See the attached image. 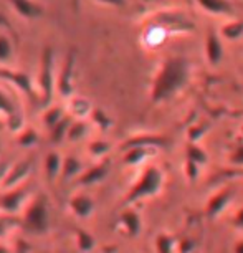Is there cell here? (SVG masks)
I'll use <instances>...</instances> for the list:
<instances>
[{
  "mask_svg": "<svg viewBox=\"0 0 243 253\" xmlns=\"http://www.w3.org/2000/svg\"><path fill=\"white\" fill-rule=\"evenodd\" d=\"M38 142V134L33 127H25L18 136V144L22 147H32Z\"/></svg>",
  "mask_w": 243,
  "mask_h": 253,
  "instance_id": "f546056e",
  "label": "cell"
},
{
  "mask_svg": "<svg viewBox=\"0 0 243 253\" xmlns=\"http://www.w3.org/2000/svg\"><path fill=\"white\" fill-rule=\"evenodd\" d=\"M86 132H88V124L80 119V121H75L73 124H71L68 137H66V139L68 141H80L86 136Z\"/></svg>",
  "mask_w": 243,
  "mask_h": 253,
  "instance_id": "83f0119b",
  "label": "cell"
},
{
  "mask_svg": "<svg viewBox=\"0 0 243 253\" xmlns=\"http://www.w3.org/2000/svg\"><path fill=\"white\" fill-rule=\"evenodd\" d=\"M12 42L5 35H0V61H8L12 56Z\"/></svg>",
  "mask_w": 243,
  "mask_h": 253,
  "instance_id": "1f68e13d",
  "label": "cell"
},
{
  "mask_svg": "<svg viewBox=\"0 0 243 253\" xmlns=\"http://www.w3.org/2000/svg\"><path fill=\"white\" fill-rule=\"evenodd\" d=\"M233 253H243V240H238L233 247Z\"/></svg>",
  "mask_w": 243,
  "mask_h": 253,
  "instance_id": "60d3db41",
  "label": "cell"
},
{
  "mask_svg": "<svg viewBox=\"0 0 243 253\" xmlns=\"http://www.w3.org/2000/svg\"><path fill=\"white\" fill-rule=\"evenodd\" d=\"M32 174V162L30 161H18L17 164H13L8 170L5 180H3L2 187L5 190H12L20 187V184H23L28 179V175Z\"/></svg>",
  "mask_w": 243,
  "mask_h": 253,
  "instance_id": "5b68a950",
  "label": "cell"
},
{
  "mask_svg": "<svg viewBox=\"0 0 243 253\" xmlns=\"http://www.w3.org/2000/svg\"><path fill=\"white\" fill-rule=\"evenodd\" d=\"M205 127L203 126H194L189 129V137H190V142H197L200 137H202L203 134H205Z\"/></svg>",
  "mask_w": 243,
  "mask_h": 253,
  "instance_id": "e575fe53",
  "label": "cell"
},
{
  "mask_svg": "<svg viewBox=\"0 0 243 253\" xmlns=\"http://www.w3.org/2000/svg\"><path fill=\"white\" fill-rule=\"evenodd\" d=\"M177 252L179 253H195V245L190 238H182L177 242Z\"/></svg>",
  "mask_w": 243,
  "mask_h": 253,
  "instance_id": "836d02e7",
  "label": "cell"
},
{
  "mask_svg": "<svg viewBox=\"0 0 243 253\" xmlns=\"http://www.w3.org/2000/svg\"><path fill=\"white\" fill-rule=\"evenodd\" d=\"M61 169H63V157H61L56 151H51L46 154L45 157V174H46V179L50 182L61 175Z\"/></svg>",
  "mask_w": 243,
  "mask_h": 253,
  "instance_id": "ac0fdd59",
  "label": "cell"
},
{
  "mask_svg": "<svg viewBox=\"0 0 243 253\" xmlns=\"http://www.w3.org/2000/svg\"><path fill=\"white\" fill-rule=\"evenodd\" d=\"M98 2L109 3V5H114V7H122L126 3V0H98Z\"/></svg>",
  "mask_w": 243,
  "mask_h": 253,
  "instance_id": "ab89813d",
  "label": "cell"
},
{
  "mask_svg": "<svg viewBox=\"0 0 243 253\" xmlns=\"http://www.w3.org/2000/svg\"><path fill=\"white\" fill-rule=\"evenodd\" d=\"M177 250V242L172 235L165 232H161L156 237V252L157 253H175Z\"/></svg>",
  "mask_w": 243,
  "mask_h": 253,
  "instance_id": "7402d4cb",
  "label": "cell"
},
{
  "mask_svg": "<svg viewBox=\"0 0 243 253\" xmlns=\"http://www.w3.org/2000/svg\"><path fill=\"white\" fill-rule=\"evenodd\" d=\"M88 151H89V154L94 156V157H103V156H106L109 151H111V144H109L108 141L96 139V141L89 142Z\"/></svg>",
  "mask_w": 243,
  "mask_h": 253,
  "instance_id": "f1b7e54d",
  "label": "cell"
},
{
  "mask_svg": "<svg viewBox=\"0 0 243 253\" xmlns=\"http://www.w3.org/2000/svg\"><path fill=\"white\" fill-rule=\"evenodd\" d=\"M156 152L154 147H132V149L124 151L122 162L126 166H139L142 164L147 157H151Z\"/></svg>",
  "mask_w": 243,
  "mask_h": 253,
  "instance_id": "e0dca14e",
  "label": "cell"
},
{
  "mask_svg": "<svg viewBox=\"0 0 243 253\" xmlns=\"http://www.w3.org/2000/svg\"><path fill=\"white\" fill-rule=\"evenodd\" d=\"M205 53H207V60L210 65H218L223 58V46H222L220 37L213 30L208 32V35H207Z\"/></svg>",
  "mask_w": 243,
  "mask_h": 253,
  "instance_id": "5bb4252c",
  "label": "cell"
},
{
  "mask_svg": "<svg viewBox=\"0 0 243 253\" xmlns=\"http://www.w3.org/2000/svg\"><path fill=\"white\" fill-rule=\"evenodd\" d=\"M65 116H66V114H65L63 106H60V104H55V106L46 108L45 116H43V123H45V126L51 131Z\"/></svg>",
  "mask_w": 243,
  "mask_h": 253,
  "instance_id": "603a6c76",
  "label": "cell"
},
{
  "mask_svg": "<svg viewBox=\"0 0 243 253\" xmlns=\"http://www.w3.org/2000/svg\"><path fill=\"white\" fill-rule=\"evenodd\" d=\"M10 164H8L7 161H0V185L3 184V180H5L8 170H10Z\"/></svg>",
  "mask_w": 243,
  "mask_h": 253,
  "instance_id": "8d00e7d4",
  "label": "cell"
},
{
  "mask_svg": "<svg viewBox=\"0 0 243 253\" xmlns=\"http://www.w3.org/2000/svg\"><path fill=\"white\" fill-rule=\"evenodd\" d=\"M169 139L159 134H137L134 137H129L124 144H121V151L132 149V147H161L167 146Z\"/></svg>",
  "mask_w": 243,
  "mask_h": 253,
  "instance_id": "30bf717a",
  "label": "cell"
},
{
  "mask_svg": "<svg viewBox=\"0 0 243 253\" xmlns=\"http://www.w3.org/2000/svg\"><path fill=\"white\" fill-rule=\"evenodd\" d=\"M91 118H93V123L96 124L101 131H106V129H109V127L113 126L111 118H109L104 111H101V109H93Z\"/></svg>",
  "mask_w": 243,
  "mask_h": 253,
  "instance_id": "4dcf8cb0",
  "label": "cell"
},
{
  "mask_svg": "<svg viewBox=\"0 0 243 253\" xmlns=\"http://www.w3.org/2000/svg\"><path fill=\"white\" fill-rule=\"evenodd\" d=\"M233 225L238 228H243V207L238 210L235 213V217H233Z\"/></svg>",
  "mask_w": 243,
  "mask_h": 253,
  "instance_id": "74e56055",
  "label": "cell"
},
{
  "mask_svg": "<svg viewBox=\"0 0 243 253\" xmlns=\"http://www.w3.org/2000/svg\"><path fill=\"white\" fill-rule=\"evenodd\" d=\"M109 172V161L104 159L101 162H98V164H94L93 167H89V169L84 172L83 175L80 177L78 182L81 185H93V184H98L101 182V180L106 177Z\"/></svg>",
  "mask_w": 243,
  "mask_h": 253,
  "instance_id": "4fadbf2b",
  "label": "cell"
},
{
  "mask_svg": "<svg viewBox=\"0 0 243 253\" xmlns=\"http://www.w3.org/2000/svg\"><path fill=\"white\" fill-rule=\"evenodd\" d=\"M70 209L76 217L88 218L94 212V200L89 195L78 194L70 199Z\"/></svg>",
  "mask_w": 243,
  "mask_h": 253,
  "instance_id": "8fae6325",
  "label": "cell"
},
{
  "mask_svg": "<svg viewBox=\"0 0 243 253\" xmlns=\"http://www.w3.org/2000/svg\"><path fill=\"white\" fill-rule=\"evenodd\" d=\"M71 124H73V121H71V118H70V116H65V118L61 119V121L53 127V129L50 131L51 141H53L55 144H58V142L63 141L65 137H68V132H70Z\"/></svg>",
  "mask_w": 243,
  "mask_h": 253,
  "instance_id": "cb8c5ba5",
  "label": "cell"
},
{
  "mask_svg": "<svg viewBox=\"0 0 243 253\" xmlns=\"http://www.w3.org/2000/svg\"><path fill=\"white\" fill-rule=\"evenodd\" d=\"M73 68H75V53L70 51L66 55L65 65L58 75V81H56V89H58L60 96L68 98L73 94Z\"/></svg>",
  "mask_w": 243,
  "mask_h": 253,
  "instance_id": "8992f818",
  "label": "cell"
},
{
  "mask_svg": "<svg viewBox=\"0 0 243 253\" xmlns=\"http://www.w3.org/2000/svg\"><path fill=\"white\" fill-rule=\"evenodd\" d=\"M222 37H225L227 40H237L243 35V20L242 22H232L222 27Z\"/></svg>",
  "mask_w": 243,
  "mask_h": 253,
  "instance_id": "4316f807",
  "label": "cell"
},
{
  "mask_svg": "<svg viewBox=\"0 0 243 253\" xmlns=\"http://www.w3.org/2000/svg\"><path fill=\"white\" fill-rule=\"evenodd\" d=\"M0 253H10V252H8V248H7V247L0 245Z\"/></svg>",
  "mask_w": 243,
  "mask_h": 253,
  "instance_id": "b9f144b4",
  "label": "cell"
},
{
  "mask_svg": "<svg viewBox=\"0 0 243 253\" xmlns=\"http://www.w3.org/2000/svg\"><path fill=\"white\" fill-rule=\"evenodd\" d=\"M199 164H195L192 161H185V166H184V172H185V177H187L190 182H195L199 179V174H200V169H199Z\"/></svg>",
  "mask_w": 243,
  "mask_h": 253,
  "instance_id": "d6a6232c",
  "label": "cell"
},
{
  "mask_svg": "<svg viewBox=\"0 0 243 253\" xmlns=\"http://www.w3.org/2000/svg\"><path fill=\"white\" fill-rule=\"evenodd\" d=\"M230 164L233 166H243V144H240L230 156Z\"/></svg>",
  "mask_w": 243,
  "mask_h": 253,
  "instance_id": "d590c367",
  "label": "cell"
},
{
  "mask_svg": "<svg viewBox=\"0 0 243 253\" xmlns=\"http://www.w3.org/2000/svg\"><path fill=\"white\" fill-rule=\"evenodd\" d=\"M53 50L45 48L43 56H41V70H40V91H41V106L50 108L51 101H53V93H55V73H53Z\"/></svg>",
  "mask_w": 243,
  "mask_h": 253,
  "instance_id": "3957f363",
  "label": "cell"
},
{
  "mask_svg": "<svg viewBox=\"0 0 243 253\" xmlns=\"http://www.w3.org/2000/svg\"><path fill=\"white\" fill-rule=\"evenodd\" d=\"M75 235H76V247H78L80 252H83V253L93 252L94 245H96V240H94V237L91 233L88 230H83V228H76Z\"/></svg>",
  "mask_w": 243,
  "mask_h": 253,
  "instance_id": "44dd1931",
  "label": "cell"
},
{
  "mask_svg": "<svg viewBox=\"0 0 243 253\" xmlns=\"http://www.w3.org/2000/svg\"><path fill=\"white\" fill-rule=\"evenodd\" d=\"M162 185H164V172L156 166H147L139 175L137 182L126 194L124 204L129 205L139 202L142 199L154 197V195H157L162 190Z\"/></svg>",
  "mask_w": 243,
  "mask_h": 253,
  "instance_id": "7a4b0ae2",
  "label": "cell"
},
{
  "mask_svg": "<svg viewBox=\"0 0 243 253\" xmlns=\"http://www.w3.org/2000/svg\"><path fill=\"white\" fill-rule=\"evenodd\" d=\"M15 7V10L20 13L23 17H28V18H35V17H40L43 13V7L38 5L37 2L33 0H10Z\"/></svg>",
  "mask_w": 243,
  "mask_h": 253,
  "instance_id": "d6986e66",
  "label": "cell"
},
{
  "mask_svg": "<svg viewBox=\"0 0 243 253\" xmlns=\"http://www.w3.org/2000/svg\"><path fill=\"white\" fill-rule=\"evenodd\" d=\"M187 159L195 162V164H199V166H205L207 162H208V156H207V152L197 144V142H189V146H187Z\"/></svg>",
  "mask_w": 243,
  "mask_h": 253,
  "instance_id": "d4e9b609",
  "label": "cell"
},
{
  "mask_svg": "<svg viewBox=\"0 0 243 253\" xmlns=\"http://www.w3.org/2000/svg\"><path fill=\"white\" fill-rule=\"evenodd\" d=\"M28 195L27 187H17L0 195V209L7 213H17Z\"/></svg>",
  "mask_w": 243,
  "mask_h": 253,
  "instance_id": "ba28073f",
  "label": "cell"
},
{
  "mask_svg": "<svg viewBox=\"0 0 243 253\" xmlns=\"http://www.w3.org/2000/svg\"><path fill=\"white\" fill-rule=\"evenodd\" d=\"M8 228H10V222L3 220V218H0V238L5 237V233H7Z\"/></svg>",
  "mask_w": 243,
  "mask_h": 253,
  "instance_id": "f35d334b",
  "label": "cell"
},
{
  "mask_svg": "<svg viewBox=\"0 0 243 253\" xmlns=\"http://www.w3.org/2000/svg\"><path fill=\"white\" fill-rule=\"evenodd\" d=\"M70 108H71V113H73V116L81 118V119L89 116V114L93 113L91 103H89L88 99H84V98H75L73 101H71Z\"/></svg>",
  "mask_w": 243,
  "mask_h": 253,
  "instance_id": "484cf974",
  "label": "cell"
},
{
  "mask_svg": "<svg viewBox=\"0 0 243 253\" xmlns=\"http://www.w3.org/2000/svg\"><path fill=\"white\" fill-rule=\"evenodd\" d=\"M83 170V166H81L80 159H76L73 156H66L63 159V169H61V177L65 180H71L75 179L76 175L81 174Z\"/></svg>",
  "mask_w": 243,
  "mask_h": 253,
  "instance_id": "ffe728a7",
  "label": "cell"
},
{
  "mask_svg": "<svg viewBox=\"0 0 243 253\" xmlns=\"http://www.w3.org/2000/svg\"><path fill=\"white\" fill-rule=\"evenodd\" d=\"M195 253H199V252H195Z\"/></svg>",
  "mask_w": 243,
  "mask_h": 253,
  "instance_id": "7bdbcfd3",
  "label": "cell"
},
{
  "mask_svg": "<svg viewBox=\"0 0 243 253\" xmlns=\"http://www.w3.org/2000/svg\"><path fill=\"white\" fill-rule=\"evenodd\" d=\"M119 223H121V227L124 228V232H126L127 237L136 238L141 233L142 222H141L139 213H137L136 210L126 209L124 212L121 213V217H119Z\"/></svg>",
  "mask_w": 243,
  "mask_h": 253,
  "instance_id": "7c38bea8",
  "label": "cell"
},
{
  "mask_svg": "<svg viewBox=\"0 0 243 253\" xmlns=\"http://www.w3.org/2000/svg\"><path fill=\"white\" fill-rule=\"evenodd\" d=\"M48 223H50L48 204H46V199L43 195H40L25 210V225L33 232L43 233L48 228Z\"/></svg>",
  "mask_w": 243,
  "mask_h": 253,
  "instance_id": "277c9868",
  "label": "cell"
},
{
  "mask_svg": "<svg viewBox=\"0 0 243 253\" xmlns=\"http://www.w3.org/2000/svg\"><path fill=\"white\" fill-rule=\"evenodd\" d=\"M232 199H233V190L228 187L218 190L217 194H213L212 197L208 199L207 207H205L208 218H215L220 215L223 210L227 209V205L232 202Z\"/></svg>",
  "mask_w": 243,
  "mask_h": 253,
  "instance_id": "9c48e42d",
  "label": "cell"
},
{
  "mask_svg": "<svg viewBox=\"0 0 243 253\" xmlns=\"http://www.w3.org/2000/svg\"><path fill=\"white\" fill-rule=\"evenodd\" d=\"M189 76L190 63L187 60L180 58V56L167 58L162 63L159 73L154 78L151 99L154 103H161L172 98L175 93H179L189 83Z\"/></svg>",
  "mask_w": 243,
  "mask_h": 253,
  "instance_id": "6da1fadb",
  "label": "cell"
},
{
  "mask_svg": "<svg viewBox=\"0 0 243 253\" xmlns=\"http://www.w3.org/2000/svg\"><path fill=\"white\" fill-rule=\"evenodd\" d=\"M0 114H5L10 121V127L13 131H18L22 127V118L18 116L13 101L3 91H0Z\"/></svg>",
  "mask_w": 243,
  "mask_h": 253,
  "instance_id": "9a60e30c",
  "label": "cell"
},
{
  "mask_svg": "<svg viewBox=\"0 0 243 253\" xmlns=\"http://www.w3.org/2000/svg\"><path fill=\"white\" fill-rule=\"evenodd\" d=\"M199 5L213 15H233V5L228 0H197Z\"/></svg>",
  "mask_w": 243,
  "mask_h": 253,
  "instance_id": "2e32d148",
  "label": "cell"
},
{
  "mask_svg": "<svg viewBox=\"0 0 243 253\" xmlns=\"http://www.w3.org/2000/svg\"><path fill=\"white\" fill-rule=\"evenodd\" d=\"M0 78L12 81V83L15 84L18 89H22V91L25 93L30 99H35L37 98L35 89H33V83H32L30 75L22 73V71H15V70L0 68Z\"/></svg>",
  "mask_w": 243,
  "mask_h": 253,
  "instance_id": "52a82bcc",
  "label": "cell"
}]
</instances>
